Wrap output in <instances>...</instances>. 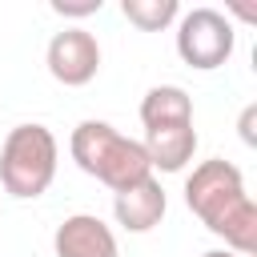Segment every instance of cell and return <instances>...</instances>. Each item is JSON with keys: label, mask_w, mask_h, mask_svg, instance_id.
<instances>
[{"label": "cell", "mask_w": 257, "mask_h": 257, "mask_svg": "<svg viewBox=\"0 0 257 257\" xmlns=\"http://www.w3.org/2000/svg\"><path fill=\"white\" fill-rule=\"evenodd\" d=\"M189 213L241 257H257V205L245 193V177L233 161H201L185 177Z\"/></svg>", "instance_id": "6da1fadb"}, {"label": "cell", "mask_w": 257, "mask_h": 257, "mask_svg": "<svg viewBox=\"0 0 257 257\" xmlns=\"http://www.w3.org/2000/svg\"><path fill=\"white\" fill-rule=\"evenodd\" d=\"M68 153L80 173L96 177L112 193H124L153 177V165L145 157V145L112 128L108 120H80L68 137Z\"/></svg>", "instance_id": "7a4b0ae2"}, {"label": "cell", "mask_w": 257, "mask_h": 257, "mask_svg": "<svg viewBox=\"0 0 257 257\" xmlns=\"http://www.w3.org/2000/svg\"><path fill=\"white\" fill-rule=\"evenodd\" d=\"M56 165H60V145L52 128L40 120L16 124L0 145V189L16 201H36L56 181Z\"/></svg>", "instance_id": "3957f363"}, {"label": "cell", "mask_w": 257, "mask_h": 257, "mask_svg": "<svg viewBox=\"0 0 257 257\" xmlns=\"http://www.w3.org/2000/svg\"><path fill=\"white\" fill-rule=\"evenodd\" d=\"M233 44H237V32L229 16L217 8H193L177 20V56L197 72L221 68L233 56Z\"/></svg>", "instance_id": "277c9868"}, {"label": "cell", "mask_w": 257, "mask_h": 257, "mask_svg": "<svg viewBox=\"0 0 257 257\" xmlns=\"http://www.w3.org/2000/svg\"><path fill=\"white\" fill-rule=\"evenodd\" d=\"M44 64L52 72L56 84L64 88H84L96 72H100V44L92 32L84 28H64L48 40L44 48Z\"/></svg>", "instance_id": "5b68a950"}, {"label": "cell", "mask_w": 257, "mask_h": 257, "mask_svg": "<svg viewBox=\"0 0 257 257\" xmlns=\"http://www.w3.org/2000/svg\"><path fill=\"white\" fill-rule=\"evenodd\" d=\"M52 253L56 257H120V245H116V233L96 213H72L56 225Z\"/></svg>", "instance_id": "8992f818"}, {"label": "cell", "mask_w": 257, "mask_h": 257, "mask_svg": "<svg viewBox=\"0 0 257 257\" xmlns=\"http://www.w3.org/2000/svg\"><path fill=\"white\" fill-rule=\"evenodd\" d=\"M165 209H169V197H165V189H161L157 177H149V181H141V185L124 189V193H112V217L128 233L157 229L161 217H165Z\"/></svg>", "instance_id": "52a82bcc"}, {"label": "cell", "mask_w": 257, "mask_h": 257, "mask_svg": "<svg viewBox=\"0 0 257 257\" xmlns=\"http://www.w3.org/2000/svg\"><path fill=\"white\" fill-rule=\"evenodd\" d=\"M145 157L153 165V173H181L193 153H197V128L193 124H161V128H145Z\"/></svg>", "instance_id": "ba28073f"}, {"label": "cell", "mask_w": 257, "mask_h": 257, "mask_svg": "<svg viewBox=\"0 0 257 257\" xmlns=\"http://www.w3.org/2000/svg\"><path fill=\"white\" fill-rule=\"evenodd\" d=\"M141 124L161 128V124H193V96L181 84H157L141 96Z\"/></svg>", "instance_id": "9c48e42d"}, {"label": "cell", "mask_w": 257, "mask_h": 257, "mask_svg": "<svg viewBox=\"0 0 257 257\" xmlns=\"http://www.w3.org/2000/svg\"><path fill=\"white\" fill-rule=\"evenodd\" d=\"M120 12L141 32H165L173 20H181V4L177 0H120Z\"/></svg>", "instance_id": "30bf717a"}, {"label": "cell", "mask_w": 257, "mask_h": 257, "mask_svg": "<svg viewBox=\"0 0 257 257\" xmlns=\"http://www.w3.org/2000/svg\"><path fill=\"white\" fill-rule=\"evenodd\" d=\"M104 8V0H52V12L56 16H92V12H100Z\"/></svg>", "instance_id": "8fae6325"}, {"label": "cell", "mask_w": 257, "mask_h": 257, "mask_svg": "<svg viewBox=\"0 0 257 257\" xmlns=\"http://www.w3.org/2000/svg\"><path fill=\"white\" fill-rule=\"evenodd\" d=\"M249 124H253V108H245V116H241V137L253 145V128H249Z\"/></svg>", "instance_id": "7c38bea8"}, {"label": "cell", "mask_w": 257, "mask_h": 257, "mask_svg": "<svg viewBox=\"0 0 257 257\" xmlns=\"http://www.w3.org/2000/svg\"><path fill=\"white\" fill-rule=\"evenodd\" d=\"M201 257H241V253H233V249H209V253H201Z\"/></svg>", "instance_id": "4fadbf2b"}]
</instances>
